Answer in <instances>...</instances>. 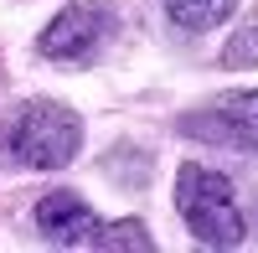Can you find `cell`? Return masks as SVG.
<instances>
[{"instance_id": "5b68a950", "label": "cell", "mask_w": 258, "mask_h": 253, "mask_svg": "<svg viewBox=\"0 0 258 253\" xmlns=\"http://www.w3.org/2000/svg\"><path fill=\"white\" fill-rule=\"evenodd\" d=\"M98 212L78 192H47L36 202V233L47 243H62V248H93L98 238Z\"/></svg>"}, {"instance_id": "52a82bcc", "label": "cell", "mask_w": 258, "mask_h": 253, "mask_svg": "<svg viewBox=\"0 0 258 253\" xmlns=\"http://www.w3.org/2000/svg\"><path fill=\"white\" fill-rule=\"evenodd\" d=\"M93 248H103V253H114V248H135V253H145V248H155V238H150V227H145V222L124 217V222H109V227H98Z\"/></svg>"}, {"instance_id": "7a4b0ae2", "label": "cell", "mask_w": 258, "mask_h": 253, "mask_svg": "<svg viewBox=\"0 0 258 253\" xmlns=\"http://www.w3.org/2000/svg\"><path fill=\"white\" fill-rule=\"evenodd\" d=\"M6 150H11V160L31 165V171H62L83 150V119L57 98H36L11 119Z\"/></svg>"}, {"instance_id": "8992f818", "label": "cell", "mask_w": 258, "mask_h": 253, "mask_svg": "<svg viewBox=\"0 0 258 253\" xmlns=\"http://www.w3.org/2000/svg\"><path fill=\"white\" fill-rule=\"evenodd\" d=\"M238 11V0H165V16L176 21L181 31H217L222 21Z\"/></svg>"}, {"instance_id": "277c9868", "label": "cell", "mask_w": 258, "mask_h": 253, "mask_svg": "<svg viewBox=\"0 0 258 253\" xmlns=\"http://www.w3.org/2000/svg\"><path fill=\"white\" fill-rule=\"evenodd\" d=\"M181 135L202 140V145H232V150H243V155H258V93L238 88L227 98L202 103L197 114L181 119Z\"/></svg>"}, {"instance_id": "6da1fadb", "label": "cell", "mask_w": 258, "mask_h": 253, "mask_svg": "<svg viewBox=\"0 0 258 253\" xmlns=\"http://www.w3.org/2000/svg\"><path fill=\"white\" fill-rule=\"evenodd\" d=\"M176 207L202 248H238L243 243L238 192H232V181L222 171H212L202 160H186L176 176Z\"/></svg>"}, {"instance_id": "3957f363", "label": "cell", "mask_w": 258, "mask_h": 253, "mask_svg": "<svg viewBox=\"0 0 258 253\" xmlns=\"http://www.w3.org/2000/svg\"><path fill=\"white\" fill-rule=\"evenodd\" d=\"M109 31H114V6L109 0H73V6H62L47 21V31L36 36V52L52 57V62H68V68H83V62L98 57Z\"/></svg>"}]
</instances>
